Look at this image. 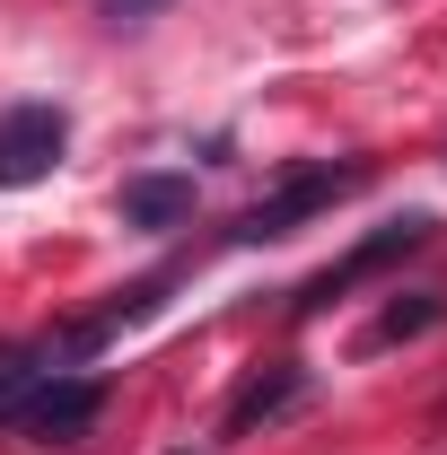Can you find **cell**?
<instances>
[{
	"label": "cell",
	"instance_id": "277c9868",
	"mask_svg": "<svg viewBox=\"0 0 447 455\" xmlns=\"http://www.w3.org/2000/svg\"><path fill=\"white\" fill-rule=\"evenodd\" d=\"M412 245H430V220H394V228H378L369 245H351L334 272H316V281L298 289V315H316L325 298H342V289H351V281H369V272H386L394 254H412Z\"/></svg>",
	"mask_w": 447,
	"mask_h": 455
},
{
	"label": "cell",
	"instance_id": "8992f818",
	"mask_svg": "<svg viewBox=\"0 0 447 455\" xmlns=\"http://www.w3.org/2000/svg\"><path fill=\"white\" fill-rule=\"evenodd\" d=\"M193 220V175H132L123 184V228H184Z\"/></svg>",
	"mask_w": 447,
	"mask_h": 455
},
{
	"label": "cell",
	"instance_id": "5b68a950",
	"mask_svg": "<svg viewBox=\"0 0 447 455\" xmlns=\"http://www.w3.org/2000/svg\"><path fill=\"white\" fill-rule=\"evenodd\" d=\"M298 403H307V368H289V359H280L272 377H246V386H237V403H228V420H220V438H255L264 420L298 411Z\"/></svg>",
	"mask_w": 447,
	"mask_h": 455
},
{
	"label": "cell",
	"instance_id": "7a4b0ae2",
	"mask_svg": "<svg viewBox=\"0 0 447 455\" xmlns=\"http://www.w3.org/2000/svg\"><path fill=\"white\" fill-rule=\"evenodd\" d=\"M342 193H360V167H298L280 193H264L246 220H237V236L246 245H264V236H289L298 220H316V211H334Z\"/></svg>",
	"mask_w": 447,
	"mask_h": 455
},
{
	"label": "cell",
	"instance_id": "6da1fadb",
	"mask_svg": "<svg viewBox=\"0 0 447 455\" xmlns=\"http://www.w3.org/2000/svg\"><path fill=\"white\" fill-rule=\"evenodd\" d=\"M61 149H70V114L61 106H9L0 114V184L9 193H27V184H45L61 167Z\"/></svg>",
	"mask_w": 447,
	"mask_h": 455
},
{
	"label": "cell",
	"instance_id": "52a82bcc",
	"mask_svg": "<svg viewBox=\"0 0 447 455\" xmlns=\"http://www.w3.org/2000/svg\"><path fill=\"white\" fill-rule=\"evenodd\" d=\"M439 315H447L439 298H412V307H386V315H378V324L360 333V350H386V341H412V333H430Z\"/></svg>",
	"mask_w": 447,
	"mask_h": 455
},
{
	"label": "cell",
	"instance_id": "9c48e42d",
	"mask_svg": "<svg viewBox=\"0 0 447 455\" xmlns=\"http://www.w3.org/2000/svg\"><path fill=\"white\" fill-rule=\"evenodd\" d=\"M167 0H106V18H158Z\"/></svg>",
	"mask_w": 447,
	"mask_h": 455
},
{
	"label": "cell",
	"instance_id": "ba28073f",
	"mask_svg": "<svg viewBox=\"0 0 447 455\" xmlns=\"http://www.w3.org/2000/svg\"><path fill=\"white\" fill-rule=\"evenodd\" d=\"M27 377H36V368H27L18 350H0V420H9V411L27 403Z\"/></svg>",
	"mask_w": 447,
	"mask_h": 455
},
{
	"label": "cell",
	"instance_id": "3957f363",
	"mask_svg": "<svg viewBox=\"0 0 447 455\" xmlns=\"http://www.w3.org/2000/svg\"><path fill=\"white\" fill-rule=\"evenodd\" d=\"M97 411H106V377H53L45 395H27L9 420H18L36 447H61V438H79Z\"/></svg>",
	"mask_w": 447,
	"mask_h": 455
}]
</instances>
